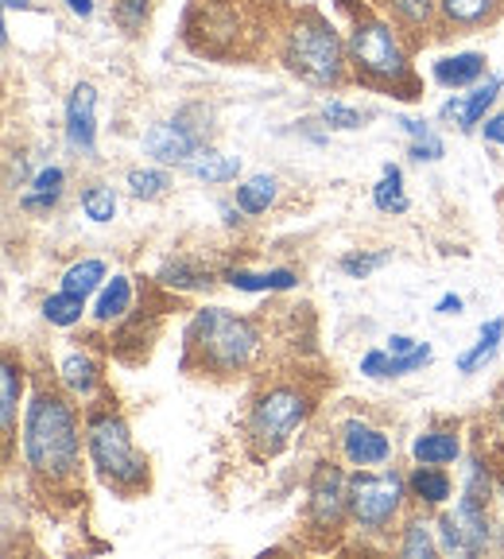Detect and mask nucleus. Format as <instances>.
I'll list each match as a JSON object with an SVG mask.
<instances>
[{"mask_svg":"<svg viewBox=\"0 0 504 559\" xmlns=\"http://www.w3.org/2000/svg\"><path fill=\"white\" fill-rule=\"evenodd\" d=\"M82 416L79 404L67 389H35L24 404V424H20V459L27 474L39 478L44 486H62L74 481L82 471Z\"/></svg>","mask_w":504,"mask_h":559,"instance_id":"nucleus-1","label":"nucleus"},{"mask_svg":"<svg viewBox=\"0 0 504 559\" xmlns=\"http://www.w3.org/2000/svg\"><path fill=\"white\" fill-rule=\"evenodd\" d=\"M264 331L256 319L237 314L229 307H199L191 314L183 334V369H202V373L218 377H237L244 369H252V361L261 358Z\"/></svg>","mask_w":504,"mask_h":559,"instance_id":"nucleus-2","label":"nucleus"},{"mask_svg":"<svg viewBox=\"0 0 504 559\" xmlns=\"http://www.w3.org/2000/svg\"><path fill=\"white\" fill-rule=\"evenodd\" d=\"M346 51L353 79L365 82L369 90L404 97V102L423 97V86H419L416 70H411V51L404 44V32L388 16H376V12L365 9L361 16L349 20Z\"/></svg>","mask_w":504,"mask_h":559,"instance_id":"nucleus-3","label":"nucleus"},{"mask_svg":"<svg viewBox=\"0 0 504 559\" xmlns=\"http://www.w3.org/2000/svg\"><path fill=\"white\" fill-rule=\"evenodd\" d=\"M276 55L279 67L311 90H338L353 79L346 35H338V27L314 9L287 16V24L279 27Z\"/></svg>","mask_w":504,"mask_h":559,"instance_id":"nucleus-4","label":"nucleus"},{"mask_svg":"<svg viewBox=\"0 0 504 559\" xmlns=\"http://www.w3.org/2000/svg\"><path fill=\"white\" fill-rule=\"evenodd\" d=\"M86 459L97 478L117 493H144L152 486L148 459L136 451L129 419L117 408L86 412Z\"/></svg>","mask_w":504,"mask_h":559,"instance_id":"nucleus-5","label":"nucleus"},{"mask_svg":"<svg viewBox=\"0 0 504 559\" xmlns=\"http://www.w3.org/2000/svg\"><path fill=\"white\" fill-rule=\"evenodd\" d=\"M314 412V396L307 393L303 384L276 381L268 389L256 393L244 419V439H249L256 459H276L299 431L307 428V419Z\"/></svg>","mask_w":504,"mask_h":559,"instance_id":"nucleus-6","label":"nucleus"},{"mask_svg":"<svg viewBox=\"0 0 504 559\" xmlns=\"http://www.w3.org/2000/svg\"><path fill=\"white\" fill-rule=\"evenodd\" d=\"M408 474L396 466H376V471L349 474V524L361 536H384L408 509Z\"/></svg>","mask_w":504,"mask_h":559,"instance_id":"nucleus-7","label":"nucleus"},{"mask_svg":"<svg viewBox=\"0 0 504 559\" xmlns=\"http://www.w3.org/2000/svg\"><path fill=\"white\" fill-rule=\"evenodd\" d=\"M214 136V114L206 105L191 102L175 109V117L156 121L144 132V152L164 167H187Z\"/></svg>","mask_w":504,"mask_h":559,"instance_id":"nucleus-8","label":"nucleus"},{"mask_svg":"<svg viewBox=\"0 0 504 559\" xmlns=\"http://www.w3.org/2000/svg\"><path fill=\"white\" fill-rule=\"evenodd\" d=\"M307 528L314 536H334L349 524V471L338 463H314L307 481Z\"/></svg>","mask_w":504,"mask_h":559,"instance_id":"nucleus-9","label":"nucleus"},{"mask_svg":"<svg viewBox=\"0 0 504 559\" xmlns=\"http://www.w3.org/2000/svg\"><path fill=\"white\" fill-rule=\"evenodd\" d=\"M338 451L346 459L349 471H376V466H388L396 443L384 428H376L373 419L365 416H349L338 424Z\"/></svg>","mask_w":504,"mask_h":559,"instance_id":"nucleus-10","label":"nucleus"},{"mask_svg":"<svg viewBox=\"0 0 504 559\" xmlns=\"http://www.w3.org/2000/svg\"><path fill=\"white\" fill-rule=\"evenodd\" d=\"M62 136L79 159H97V86L79 82L62 105Z\"/></svg>","mask_w":504,"mask_h":559,"instance_id":"nucleus-11","label":"nucleus"},{"mask_svg":"<svg viewBox=\"0 0 504 559\" xmlns=\"http://www.w3.org/2000/svg\"><path fill=\"white\" fill-rule=\"evenodd\" d=\"M504 94V74H485L478 86H470V94H458L443 105V121H454L461 132L481 129V121L489 117V109L496 105V97Z\"/></svg>","mask_w":504,"mask_h":559,"instance_id":"nucleus-12","label":"nucleus"},{"mask_svg":"<svg viewBox=\"0 0 504 559\" xmlns=\"http://www.w3.org/2000/svg\"><path fill=\"white\" fill-rule=\"evenodd\" d=\"M411 463L423 466H454L466 459L461 451V428L458 424H435V428H423L419 436H411Z\"/></svg>","mask_w":504,"mask_h":559,"instance_id":"nucleus-13","label":"nucleus"},{"mask_svg":"<svg viewBox=\"0 0 504 559\" xmlns=\"http://www.w3.org/2000/svg\"><path fill=\"white\" fill-rule=\"evenodd\" d=\"M221 284L233 292H244V296H276V292H296L299 288V272L296 269H264V272H252L241 269V264H229L221 269Z\"/></svg>","mask_w":504,"mask_h":559,"instance_id":"nucleus-14","label":"nucleus"},{"mask_svg":"<svg viewBox=\"0 0 504 559\" xmlns=\"http://www.w3.org/2000/svg\"><path fill=\"white\" fill-rule=\"evenodd\" d=\"M62 194H67V167L62 164H44L35 167L32 183L20 194V210L24 214H35V218H47L51 210H59Z\"/></svg>","mask_w":504,"mask_h":559,"instance_id":"nucleus-15","label":"nucleus"},{"mask_svg":"<svg viewBox=\"0 0 504 559\" xmlns=\"http://www.w3.org/2000/svg\"><path fill=\"white\" fill-rule=\"evenodd\" d=\"M408 493L411 501H416L419 509H427V513H439V509L451 506L454 498V478L446 466H423L416 463L408 474Z\"/></svg>","mask_w":504,"mask_h":559,"instance_id":"nucleus-16","label":"nucleus"},{"mask_svg":"<svg viewBox=\"0 0 504 559\" xmlns=\"http://www.w3.org/2000/svg\"><path fill=\"white\" fill-rule=\"evenodd\" d=\"M504 12V0H439V24L446 32H478Z\"/></svg>","mask_w":504,"mask_h":559,"instance_id":"nucleus-17","label":"nucleus"},{"mask_svg":"<svg viewBox=\"0 0 504 559\" xmlns=\"http://www.w3.org/2000/svg\"><path fill=\"white\" fill-rule=\"evenodd\" d=\"M55 373H59V384L74 401H94L97 389H101V366H97L94 354H86V349H67Z\"/></svg>","mask_w":504,"mask_h":559,"instance_id":"nucleus-18","label":"nucleus"},{"mask_svg":"<svg viewBox=\"0 0 504 559\" xmlns=\"http://www.w3.org/2000/svg\"><path fill=\"white\" fill-rule=\"evenodd\" d=\"M485 62L489 59L481 51L443 55V59L431 62V79H435V86L458 94V90H470V86H478V82L485 79Z\"/></svg>","mask_w":504,"mask_h":559,"instance_id":"nucleus-19","label":"nucleus"},{"mask_svg":"<svg viewBox=\"0 0 504 559\" xmlns=\"http://www.w3.org/2000/svg\"><path fill=\"white\" fill-rule=\"evenodd\" d=\"M221 280V272H214L199 257H171L164 261V269L156 272V284L167 292H206Z\"/></svg>","mask_w":504,"mask_h":559,"instance_id":"nucleus-20","label":"nucleus"},{"mask_svg":"<svg viewBox=\"0 0 504 559\" xmlns=\"http://www.w3.org/2000/svg\"><path fill=\"white\" fill-rule=\"evenodd\" d=\"M132 296H136V288H132V276H124V272H113V276L101 284V292L94 296L89 319H94L97 326L124 323V319L132 314Z\"/></svg>","mask_w":504,"mask_h":559,"instance_id":"nucleus-21","label":"nucleus"},{"mask_svg":"<svg viewBox=\"0 0 504 559\" xmlns=\"http://www.w3.org/2000/svg\"><path fill=\"white\" fill-rule=\"evenodd\" d=\"M24 396H27L24 366L16 361V354H4V366H0V428H4V443L9 447L16 439V419Z\"/></svg>","mask_w":504,"mask_h":559,"instance_id":"nucleus-22","label":"nucleus"},{"mask_svg":"<svg viewBox=\"0 0 504 559\" xmlns=\"http://www.w3.org/2000/svg\"><path fill=\"white\" fill-rule=\"evenodd\" d=\"M461 501H473V506L493 509L496 501V466L489 463L485 451H470L461 459V486H458Z\"/></svg>","mask_w":504,"mask_h":559,"instance_id":"nucleus-23","label":"nucleus"},{"mask_svg":"<svg viewBox=\"0 0 504 559\" xmlns=\"http://www.w3.org/2000/svg\"><path fill=\"white\" fill-rule=\"evenodd\" d=\"M504 346V314H493V319H485L478 331V338H473L470 349H461L458 358H454V369H458L461 377H473L481 373V369L489 366V361L501 354Z\"/></svg>","mask_w":504,"mask_h":559,"instance_id":"nucleus-24","label":"nucleus"},{"mask_svg":"<svg viewBox=\"0 0 504 559\" xmlns=\"http://www.w3.org/2000/svg\"><path fill=\"white\" fill-rule=\"evenodd\" d=\"M183 171L206 187H226V183H237V175H241V156H226V152H218L214 144H206Z\"/></svg>","mask_w":504,"mask_h":559,"instance_id":"nucleus-25","label":"nucleus"},{"mask_svg":"<svg viewBox=\"0 0 504 559\" xmlns=\"http://www.w3.org/2000/svg\"><path fill=\"white\" fill-rule=\"evenodd\" d=\"M233 202L249 214V218H261V214H268V210L279 202V179L268 171L249 175V179H241V183L233 187Z\"/></svg>","mask_w":504,"mask_h":559,"instance_id":"nucleus-26","label":"nucleus"},{"mask_svg":"<svg viewBox=\"0 0 504 559\" xmlns=\"http://www.w3.org/2000/svg\"><path fill=\"white\" fill-rule=\"evenodd\" d=\"M396 551H400L404 559H431L439 556V536H435V516L416 513L404 521L400 528V540H396Z\"/></svg>","mask_w":504,"mask_h":559,"instance_id":"nucleus-27","label":"nucleus"},{"mask_svg":"<svg viewBox=\"0 0 504 559\" xmlns=\"http://www.w3.org/2000/svg\"><path fill=\"white\" fill-rule=\"evenodd\" d=\"M373 206L381 210V214H392V218H400V214H408V210H411L400 164H384L381 167V179L373 183Z\"/></svg>","mask_w":504,"mask_h":559,"instance_id":"nucleus-28","label":"nucleus"},{"mask_svg":"<svg viewBox=\"0 0 504 559\" xmlns=\"http://www.w3.org/2000/svg\"><path fill=\"white\" fill-rule=\"evenodd\" d=\"M109 280V264L101 261V257H82V261L67 264L59 276V288L62 292H74V296H97L101 292V284Z\"/></svg>","mask_w":504,"mask_h":559,"instance_id":"nucleus-29","label":"nucleus"},{"mask_svg":"<svg viewBox=\"0 0 504 559\" xmlns=\"http://www.w3.org/2000/svg\"><path fill=\"white\" fill-rule=\"evenodd\" d=\"M39 314H44L51 326H59V331H70V326H79L82 319L89 314V299L74 296V292L55 288L51 296L39 299Z\"/></svg>","mask_w":504,"mask_h":559,"instance_id":"nucleus-30","label":"nucleus"},{"mask_svg":"<svg viewBox=\"0 0 504 559\" xmlns=\"http://www.w3.org/2000/svg\"><path fill=\"white\" fill-rule=\"evenodd\" d=\"M400 32H427L439 20V0H376Z\"/></svg>","mask_w":504,"mask_h":559,"instance_id":"nucleus-31","label":"nucleus"},{"mask_svg":"<svg viewBox=\"0 0 504 559\" xmlns=\"http://www.w3.org/2000/svg\"><path fill=\"white\" fill-rule=\"evenodd\" d=\"M79 206H82V214L94 222V226H109V222L117 218V206H121V199H117L113 183H101V179H94V183H82Z\"/></svg>","mask_w":504,"mask_h":559,"instance_id":"nucleus-32","label":"nucleus"},{"mask_svg":"<svg viewBox=\"0 0 504 559\" xmlns=\"http://www.w3.org/2000/svg\"><path fill=\"white\" fill-rule=\"evenodd\" d=\"M124 187H129V194L136 202H156V199H164L175 183H171V171H167L164 164H156V167H132V171L124 175Z\"/></svg>","mask_w":504,"mask_h":559,"instance_id":"nucleus-33","label":"nucleus"},{"mask_svg":"<svg viewBox=\"0 0 504 559\" xmlns=\"http://www.w3.org/2000/svg\"><path fill=\"white\" fill-rule=\"evenodd\" d=\"M384 264H392V249H349L338 261L341 276L349 280H369L373 272H381Z\"/></svg>","mask_w":504,"mask_h":559,"instance_id":"nucleus-34","label":"nucleus"},{"mask_svg":"<svg viewBox=\"0 0 504 559\" xmlns=\"http://www.w3.org/2000/svg\"><path fill=\"white\" fill-rule=\"evenodd\" d=\"M319 121L326 132H357V129H365L369 114H361V109H353V105L338 102V97H331V102H322Z\"/></svg>","mask_w":504,"mask_h":559,"instance_id":"nucleus-35","label":"nucleus"},{"mask_svg":"<svg viewBox=\"0 0 504 559\" xmlns=\"http://www.w3.org/2000/svg\"><path fill=\"white\" fill-rule=\"evenodd\" d=\"M435 536H439V556H470L466 533H461L454 509H439L435 513Z\"/></svg>","mask_w":504,"mask_h":559,"instance_id":"nucleus-36","label":"nucleus"},{"mask_svg":"<svg viewBox=\"0 0 504 559\" xmlns=\"http://www.w3.org/2000/svg\"><path fill=\"white\" fill-rule=\"evenodd\" d=\"M431 361H435V349H431V342H419V349H411V354H392V358H388V381L423 373Z\"/></svg>","mask_w":504,"mask_h":559,"instance_id":"nucleus-37","label":"nucleus"},{"mask_svg":"<svg viewBox=\"0 0 504 559\" xmlns=\"http://www.w3.org/2000/svg\"><path fill=\"white\" fill-rule=\"evenodd\" d=\"M148 9L152 0H113V20L121 32L136 35L140 27H144V20H148Z\"/></svg>","mask_w":504,"mask_h":559,"instance_id":"nucleus-38","label":"nucleus"},{"mask_svg":"<svg viewBox=\"0 0 504 559\" xmlns=\"http://www.w3.org/2000/svg\"><path fill=\"white\" fill-rule=\"evenodd\" d=\"M408 156L416 159V164H439V159L446 156L443 136H439V132H431V136H423V140H411Z\"/></svg>","mask_w":504,"mask_h":559,"instance_id":"nucleus-39","label":"nucleus"},{"mask_svg":"<svg viewBox=\"0 0 504 559\" xmlns=\"http://www.w3.org/2000/svg\"><path fill=\"white\" fill-rule=\"evenodd\" d=\"M481 136H485V144H493V148H504V109L501 114H489L485 121H481Z\"/></svg>","mask_w":504,"mask_h":559,"instance_id":"nucleus-40","label":"nucleus"},{"mask_svg":"<svg viewBox=\"0 0 504 559\" xmlns=\"http://www.w3.org/2000/svg\"><path fill=\"white\" fill-rule=\"evenodd\" d=\"M496 551H504V466H496Z\"/></svg>","mask_w":504,"mask_h":559,"instance_id":"nucleus-41","label":"nucleus"},{"mask_svg":"<svg viewBox=\"0 0 504 559\" xmlns=\"http://www.w3.org/2000/svg\"><path fill=\"white\" fill-rule=\"evenodd\" d=\"M396 124H400L408 140H423V136H431V132H435V124H431V121H416V117H400Z\"/></svg>","mask_w":504,"mask_h":559,"instance_id":"nucleus-42","label":"nucleus"},{"mask_svg":"<svg viewBox=\"0 0 504 559\" xmlns=\"http://www.w3.org/2000/svg\"><path fill=\"white\" fill-rule=\"evenodd\" d=\"M384 349H388V354H411V349H419V338H411V334H388Z\"/></svg>","mask_w":504,"mask_h":559,"instance_id":"nucleus-43","label":"nucleus"},{"mask_svg":"<svg viewBox=\"0 0 504 559\" xmlns=\"http://www.w3.org/2000/svg\"><path fill=\"white\" fill-rule=\"evenodd\" d=\"M218 210H221V222H226V226H229V229H233V226H241V222H244V218H249V214H244V210H241V206H237V202H233V199H229V202H221V206H218Z\"/></svg>","mask_w":504,"mask_h":559,"instance_id":"nucleus-44","label":"nucleus"},{"mask_svg":"<svg viewBox=\"0 0 504 559\" xmlns=\"http://www.w3.org/2000/svg\"><path fill=\"white\" fill-rule=\"evenodd\" d=\"M461 307H466V304H461V296H454V292H446V296L435 304V314H461Z\"/></svg>","mask_w":504,"mask_h":559,"instance_id":"nucleus-45","label":"nucleus"},{"mask_svg":"<svg viewBox=\"0 0 504 559\" xmlns=\"http://www.w3.org/2000/svg\"><path fill=\"white\" fill-rule=\"evenodd\" d=\"M62 4H67V9L74 12L79 20H89V16H94V0H62Z\"/></svg>","mask_w":504,"mask_h":559,"instance_id":"nucleus-46","label":"nucleus"},{"mask_svg":"<svg viewBox=\"0 0 504 559\" xmlns=\"http://www.w3.org/2000/svg\"><path fill=\"white\" fill-rule=\"evenodd\" d=\"M4 9L9 12H39V4H35V0H4Z\"/></svg>","mask_w":504,"mask_h":559,"instance_id":"nucleus-47","label":"nucleus"},{"mask_svg":"<svg viewBox=\"0 0 504 559\" xmlns=\"http://www.w3.org/2000/svg\"><path fill=\"white\" fill-rule=\"evenodd\" d=\"M338 9L353 20V16H361V12H365V4H361V0H338Z\"/></svg>","mask_w":504,"mask_h":559,"instance_id":"nucleus-48","label":"nucleus"},{"mask_svg":"<svg viewBox=\"0 0 504 559\" xmlns=\"http://www.w3.org/2000/svg\"><path fill=\"white\" fill-rule=\"evenodd\" d=\"M496 428H501V439H504V393H501V401H496Z\"/></svg>","mask_w":504,"mask_h":559,"instance_id":"nucleus-49","label":"nucleus"}]
</instances>
